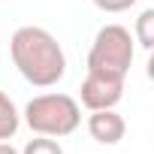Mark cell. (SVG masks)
<instances>
[{
	"instance_id": "1",
	"label": "cell",
	"mask_w": 154,
	"mask_h": 154,
	"mask_svg": "<svg viewBox=\"0 0 154 154\" xmlns=\"http://www.w3.org/2000/svg\"><path fill=\"white\" fill-rule=\"evenodd\" d=\"M9 54L21 79L33 88H54L66 75V54L45 27H18L9 39Z\"/></svg>"
},
{
	"instance_id": "2",
	"label": "cell",
	"mask_w": 154,
	"mask_h": 154,
	"mask_svg": "<svg viewBox=\"0 0 154 154\" xmlns=\"http://www.w3.org/2000/svg\"><path fill=\"white\" fill-rule=\"evenodd\" d=\"M24 124L36 133V136H69L79 130L82 124V106L75 97L60 94V91H48V94H36L33 100H27L24 106Z\"/></svg>"
},
{
	"instance_id": "3",
	"label": "cell",
	"mask_w": 154,
	"mask_h": 154,
	"mask_svg": "<svg viewBox=\"0 0 154 154\" xmlns=\"http://www.w3.org/2000/svg\"><path fill=\"white\" fill-rule=\"evenodd\" d=\"M133 33L121 24H103L88 51V72H100L109 79H124L133 66Z\"/></svg>"
},
{
	"instance_id": "4",
	"label": "cell",
	"mask_w": 154,
	"mask_h": 154,
	"mask_svg": "<svg viewBox=\"0 0 154 154\" xmlns=\"http://www.w3.org/2000/svg\"><path fill=\"white\" fill-rule=\"evenodd\" d=\"M79 97H82V106L88 112L115 109L124 97V79H109V75H100V72H88Z\"/></svg>"
},
{
	"instance_id": "5",
	"label": "cell",
	"mask_w": 154,
	"mask_h": 154,
	"mask_svg": "<svg viewBox=\"0 0 154 154\" xmlns=\"http://www.w3.org/2000/svg\"><path fill=\"white\" fill-rule=\"evenodd\" d=\"M88 133L100 145H118L127 133V121L115 109H97L88 115Z\"/></svg>"
},
{
	"instance_id": "6",
	"label": "cell",
	"mask_w": 154,
	"mask_h": 154,
	"mask_svg": "<svg viewBox=\"0 0 154 154\" xmlns=\"http://www.w3.org/2000/svg\"><path fill=\"white\" fill-rule=\"evenodd\" d=\"M21 127V112L15 109L12 97L6 91H0V142H9Z\"/></svg>"
},
{
	"instance_id": "7",
	"label": "cell",
	"mask_w": 154,
	"mask_h": 154,
	"mask_svg": "<svg viewBox=\"0 0 154 154\" xmlns=\"http://www.w3.org/2000/svg\"><path fill=\"white\" fill-rule=\"evenodd\" d=\"M133 42H139L145 51L154 48V9H142L136 18V30H133Z\"/></svg>"
},
{
	"instance_id": "8",
	"label": "cell",
	"mask_w": 154,
	"mask_h": 154,
	"mask_svg": "<svg viewBox=\"0 0 154 154\" xmlns=\"http://www.w3.org/2000/svg\"><path fill=\"white\" fill-rule=\"evenodd\" d=\"M21 154H63V148H60V142L51 139V136H36V139H30V142L21 148Z\"/></svg>"
},
{
	"instance_id": "9",
	"label": "cell",
	"mask_w": 154,
	"mask_h": 154,
	"mask_svg": "<svg viewBox=\"0 0 154 154\" xmlns=\"http://www.w3.org/2000/svg\"><path fill=\"white\" fill-rule=\"evenodd\" d=\"M91 3L100 9V12H127L130 6H136V0H91Z\"/></svg>"
},
{
	"instance_id": "10",
	"label": "cell",
	"mask_w": 154,
	"mask_h": 154,
	"mask_svg": "<svg viewBox=\"0 0 154 154\" xmlns=\"http://www.w3.org/2000/svg\"><path fill=\"white\" fill-rule=\"evenodd\" d=\"M0 154H21V151L12 148V142H0Z\"/></svg>"
}]
</instances>
